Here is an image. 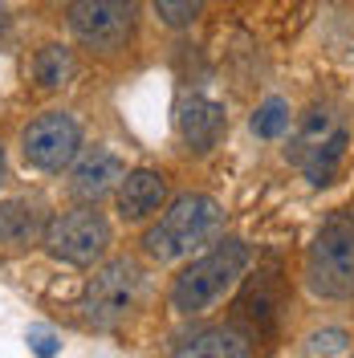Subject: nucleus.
I'll return each mask as SVG.
<instances>
[{
  "mask_svg": "<svg viewBox=\"0 0 354 358\" xmlns=\"http://www.w3.org/2000/svg\"><path fill=\"white\" fill-rule=\"evenodd\" d=\"M224 224V212L220 203L212 200V196H179L163 216L159 224L147 228V236H143V248H147V257H155L159 265H171V261H183V257H192L199 245H208L216 232H220Z\"/></svg>",
  "mask_w": 354,
  "mask_h": 358,
  "instance_id": "1",
  "label": "nucleus"
},
{
  "mask_svg": "<svg viewBox=\"0 0 354 358\" xmlns=\"http://www.w3.org/2000/svg\"><path fill=\"white\" fill-rule=\"evenodd\" d=\"M244 268H248V245L236 241V236L220 241L212 252L196 257L171 281V310L187 317V313H199V310H208V306H216L224 293L244 277Z\"/></svg>",
  "mask_w": 354,
  "mask_h": 358,
  "instance_id": "2",
  "label": "nucleus"
},
{
  "mask_svg": "<svg viewBox=\"0 0 354 358\" xmlns=\"http://www.w3.org/2000/svg\"><path fill=\"white\" fill-rule=\"evenodd\" d=\"M306 285L326 301L354 297V212H334L306 252Z\"/></svg>",
  "mask_w": 354,
  "mask_h": 358,
  "instance_id": "3",
  "label": "nucleus"
},
{
  "mask_svg": "<svg viewBox=\"0 0 354 358\" xmlns=\"http://www.w3.org/2000/svg\"><path fill=\"white\" fill-rule=\"evenodd\" d=\"M285 155L310 176L313 187H326L334 183L338 167H342V155H346V127L342 118L322 106H313L297 118V131L289 138Z\"/></svg>",
  "mask_w": 354,
  "mask_h": 358,
  "instance_id": "4",
  "label": "nucleus"
},
{
  "mask_svg": "<svg viewBox=\"0 0 354 358\" xmlns=\"http://www.w3.org/2000/svg\"><path fill=\"white\" fill-rule=\"evenodd\" d=\"M41 245L49 248V257L86 268V265H94V261L106 257V248H111V220H106L94 203L57 212V216L49 220V228H45Z\"/></svg>",
  "mask_w": 354,
  "mask_h": 358,
  "instance_id": "5",
  "label": "nucleus"
},
{
  "mask_svg": "<svg viewBox=\"0 0 354 358\" xmlns=\"http://www.w3.org/2000/svg\"><path fill=\"white\" fill-rule=\"evenodd\" d=\"M139 289H143V273H139V265L127 261V257H114V261L94 268V277L86 281L82 310H86V317L94 322V326L111 330V326H118V322L134 310Z\"/></svg>",
  "mask_w": 354,
  "mask_h": 358,
  "instance_id": "6",
  "label": "nucleus"
},
{
  "mask_svg": "<svg viewBox=\"0 0 354 358\" xmlns=\"http://www.w3.org/2000/svg\"><path fill=\"white\" fill-rule=\"evenodd\" d=\"M69 33L98 53H114L131 41L139 0H69Z\"/></svg>",
  "mask_w": 354,
  "mask_h": 358,
  "instance_id": "7",
  "label": "nucleus"
},
{
  "mask_svg": "<svg viewBox=\"0 0 354 358\" xmlns=\"http://www.w3.org/2000/svg\"><path fill=\"white\" fill-rule=\"evenodd\" d=\"M82 151V127L66 110H49L33 118L21 134V155L37 171H66Z\"/></svg>",
  "mask_w": 354,
  "mask_h": 358,
  "instance_id": "8",
  "label": "nucleus"
},
{
  "mask_svg": "<svg viewBox=\"0 0 354 358\" xmlns=\"http://www.w3.org/2000/svg\"><path fill=\"white\" fill-rule=\"evenodd\" d=\"M127 176V163L106 151V147H90L86 155L73 159V171H69V192L82 203H98L106 200L111 192H118V183Z\"/></svg>",
  "mask_w": 354,
  "mask_h": 358,
  "instance_id": "9",
  "label": "nucleus"
},
{
  "mask_svg": "<svg viewBox=\"0 0 354 358\" xmlns=\"http://www.w3.org/2000/svg\"><path fill=\"white\" fill-rule=\"evenodd\" d=\"M224 131H228V114H224L220 102H212L204 94L183 98V106H179V138H183L187 151H196V155L216 151Z\"/></svg>",
  "mask_w": 354,
  "mask_h": 358,
  "instance_id": "10",
  "label": "nucleus"
},
{
  "mask_svg": "<svg viewBox=\"0 0 354 358\" xmlns=\"http://www.w3.org/2000/svg\"><path fill=\"white\" fill-rule=\"evenodd\" d=\"M114 196H118V216L127 224H139V220H147L151 212L163 208V200H167V179L159 176V171H151V167H134V171L122 176Z\"/></svg>",
  "mask_w": 354,
  "mask_h": 358,
  "instance_id": "11",
  "label": "nucleus"
},
{
  "mask_svg": "<svg viewBox=\"0 0 354 358\" xmlns=\"http://www.w3.org/2000/svg\"><path fill=\"white\" fill-rule=\"evenodd\" d=\"M45 220L41 203L33 200H0V248L4 252H24V248L45 241Z\"/></svg>",
  "mask_w": 354,
  "mask_h": 358,
  "instance_id": "12",
  "label": "nucleus"
},
{
  "mask_svg": "<svg viewBox=\"0 0 354 358\" xmlns=\"http://www.w3.org/2000/svg\"><path fill=\"white\" fill-rule=\"evenodd\" d=\"M253 350L248 334L236 326H196L171 342V355H208V358H244Z\"/></svg>",
  "mask_w": 354,
  "mask_h": 358,
  "instance_id": "13",
  "label": "nucleus"
},
{
  "mask_svg": "<svg viewBox=\"0 0 354 358\" xmlns=\"http://www.w3.org/2000/svg\"><path fill=\"white\" fill-rule=\"evenodd\" d=\"M277 306H281V297H277V268L257 273V281H248V289H244L241 301H236L241 317H253L261 330H269V326L277 322Z\"/></svg>",
  "mask_w": 354,
  "mask_h": 358,
  "instance_id": "14",
  "label": "nucleus"
},
{
  "mask_svg": "<svg viewBox=\"0 0 354 358\" xmlns=\"http://www.w3.org/2000/svg\"><path fill=\"white\" fill-rule=\"evenodd\" d=\"M69 73H73V53H69L66 45H45L37 49V57H33V82L37 90H62L69 82Z\"/></svg>",
  "mask_w": 354,
  "mask_h": 358,
  "instance_id": "15",
  "label": "nucleus"
},
{
  "mask_svg": "<svg viewBox=\"0 0 354 358\" xmlns=\"http://www.w3.org/2000/svg\"><path fill=\"white\" fill-rule=\"evenodd\" d=\"M285 127H289V106L281 98H269L265 106L253 114V131L261 134V138H277Z\"/></svg>",
  "mask_w": 354,
  "mask_h": 358,
  "instance_id": "16",
  "label": "nucleus"
},
{
  "mask_svg": "<svg viewBox=\"0 0 354 358\" xmlns=\"http://www.w3.org/2000/svg\"><path fill=\"white\" fill-rule=\"evenodd\" d=\"M204 0H155V17L167 29H187V24L199 17Z\"/></svg>",
  "mask_w": 354,
  "mask_h": 358,
  "instance_id": "17",
  "label": "nucleus"
},
{
  "mask_svg": "<svg viewBox=\"0 0 354 358\" xmlns=\"http://www.w3.org/2000/svg\"><path fill=\"white\" fill-rule=\"evenodd\" d=\"M306 355H351V338L342 330H318L306 338Z\"/></svg>",
  "mask_w": 354,
  "mask_h": 358,
  "instance_id": "18",
  "label": "nucleus"
},
{
  "mask_svg": "<svg viewBox=\"0 0 354 358\" xmlns=\"http://www.w3.org/2000/svg\"><path fill=\"white\" fill-rule=\"evenodd\" d=\"M29 346H33L37 355H57V338L49 334L45 326H33V330H29Z\"/></svg>",
  "mask_w": 354,
  "mask_h": 358,
  "instance_id": "19",
  "label": "nucleus"
},
{
  "mask_svg": "<svg viewBox=\"0 0 354 358\" xmlns=\"http://www.w3.org/2000/svg\"><path fill=\"white\" fill-rule=\"evenodd\" d=\"M4 29H8V8H4V0H0V37H4Z\"/></svg>",
  "mask_w": 354,
  "mask_h": 358,
  "instance_id": "20",
  "label": "nucleus"
},
{
  "mask_svg": "<svg viewBox=\"0 0 354 358\" xmlns=\"http://www.w3.org/2000/svg\"><path fill=\"white\" fill-rule=\"evenodd\" d=\"M4 179H8V163H4V147H0V187H4Z\"/></svg>",
  "mask_w": 354,
  "mask_h": 358,
  "instance_id": "21",
  "label": "nucleus"
}]
</instances>
